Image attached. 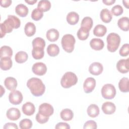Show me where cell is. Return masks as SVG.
<instances>
[{"label":"cell","instance_id":"obj_1","mask_svg":"<svg viewBox=\"0 0 129 129\" xmlns=\"http://www.w3.org/2000/svg\"><path fill=\"white\" fill-rule=\"evenodd\" d=\"M20 25L21 21L17 17L14 15H8L7 19L0 24L1 38L4 37L6 33H11L13 29L19 28Z\"/></svg>","mask_w":129,"mask_h":129},{"label":"cell","instance_id":"obj_2","mask_svg":"<svg viewBox=\"0 0 129 129\" xmlns=\"http://www.w3.org/2000/svg\"><path fill=\"white\" fill-rule=\"evenodd\" d=\"M27 86L34 96L42 95L45 90V86L41 80L37 78H31L27 82Z\"/></svg>","mask_w":129,"mask_h":129},{"label":"cell","instance_id":"obj_3","mask_svg":"<svg viewBox=\"0 0 129 129\" xmlns=\"http://www.w3.org/2000/svg\"><path fill=\"white\" fill-rule=\"evenodd\" d=\"M120 40V37L117 33H111L109 34L106 38L108 50L111 52H115L119 46Z\"/></svg>","mask_w":129,"mask_h":129},{"label":"cell","instance_id":"obj_4","mask_svg":"<svg viewBox=\"0 0 129 129\" xmlns=\"http://www.w3.org/2000/svg\"><path fill=\"white\" fill-rule=\"evenodd\" d=\"M78 82V77L76 75L71 72H66L62 77L60 84L62 87L69 88L76 85Z\"/></svg>","mask_w":129,"mask_h":129},{"label":"cell","instance_id":"obj_5","mask_svg":"<svg viewBox=\"0 0 129 129\" xmlns=\"http://www.w3.org/2000/svg\"><path fill=\"white\" fill-rule=\"evenodd\" d=\"M76 40L74 36L70 34L63 35L61 38V43L63 50L67 52L71 53L74 49Z\"/></svg>","mask_w":129,"mask_h":129},{"label":"cell","instance_id":"obj_6","mask_svg":"<svg viewBox=\"0 0 129 129\" xmlns=\"http://www.w3.org/2000/svg\"><path fill=\"white\" fill-rule=\"evenodd\" d=\"M116 89L111 84H106L103 86L101 89L102 97L106 99H113L116 95Z\"/></svg>","mask_w":129,"mask_h":129},{"label":"cell","instance_id":"obj_7","mask_svg":"<svg viewBox=\"0 0 129 129\" xmlns=\"http://www.w3.org/2000/svg\"><path fill=\"white\" fill-rule=\"evenodd\" d=\"M23 95L18 90L12 91L9 95V100L11 103L14 105L20 104L23 100Z\"/></svg>","mask_w":129,"mask_h":129},{"label":"cell","instance_id":"obj_8","mask_svg":"<svg viewBox=\"0 0 129 129\" xmlns=\"http://www.w3.org/2000/svg\"><path fill=\"white\" fill-rule=\"evenodd\" d=\"M54 112V109L52 106L47 103H43L40 105L38 108V112L41 113V114L49 117Z\"/></svg>","mask_w":129,"mask_h":129},{"label":"cell","instance_id":"obj_9","mask_svg":"<svg viewBox=\"0 0 129 129\" xmlns=\"http://www.w3.org/2000/svg\"><path fill=\"white\" fill-rule=\"evenodd\" d=\"M33 73L38 76H43L47 72V67L42 62L35 63L32 68Z\"/></svg>","mask_w":129,"mask_h":129},{"label":"cell","instance_id":"obj_10","mask_svg":"<svg viewBox=\"0 0 129 129\" xmlns=\"http://www.w3.org/2000/svg\"><path fill=\"white\" fill-rule=\"evenodd\" d=\"M96 86V80L92 77L87 78L83 84V88L86 93H90L93 91Z\"/></svg>","mask_w":129,"mask_h":129},{"label":"cell","instance_id":"obj_11","mask_svg":"<svg viewBox=\"0 0 129 129\" xmlns=\"http://www.w3.org/2000/svg\"><path fill=\"white\" fill-rule=\"evenodd\" d=\"M116 68L122 74L127 73L129 71V58L118 60L116 63Z\"/></svg>","mask_w":129,"mask_h":129},{"label":"cell","instance_id":"obj_12","mask_svg":"<svg viewBox=\"0 0 129 129\" xmlns=\"http://www.w3.org/2000/svg\"><path fill=\"white\" fill-rule=\"evenodd\" d=\"M103 70L102 64L98 62H94L90 64L89 68V71L92 75L98 76L101 74Z\"/></svg>","mask_w":129,"mask_h":129},{"label":"cell","instance_id":"obj_13","mask_svg":"<svg viewBox=\"0 0 129 129\" xmlns=\"http://www.w3.org/2000/svg\"><path fill=\"white\" fill-rule=\"evenodd\" d=\"M6 115L7 118L10 120H17L20 117L21 113L18 108L12 107L7 111Z\"/></svg>","mask_w":129,"mask_h":129},{"label":"cell","instance_id":"obj_14","mask_svg":"<svg viewBox=\"0 0 129 129\" xmlns=\"http://www.w3.org/2000/svg\"><path fill=\"white\" fill-rule=\"evenodd\" d=\"M102 110L106 114H112L116 110L115 104L111 102H105L102 105Z\"/></svg>","mask_w":129,"mask_h":129},{"label":"cell","instance_id":"obj_15","mask_svg":"<svg viewBox=\"0 0 129 129\" xmlns=\"http://www.w3.org/2000/svg\"><path fill=\"white\" fill-rule=\"evenodd\" d=\"M22 110L24 114L28 116H30L34 113L35 111V107L32 103L27 102L23 105Z\"/></svg>","mask_w":129,"mask_h":129},{"label":"cell","instance_id":"obj_16","mask_svg":"<svg viewBox=\"0 0 129 129\" xmlns=\"http://www.w3.org/2000/svg\"><path fill=\"white\" fill-rule=\"evenodd\" d=\"M4 85L7 89L12 91L15 90L17 88V81L15 78L12 77H8L5 79Z\"/></svg>","mask_w":129,"mask_h":129},{"label":"cell","instance_id":"obj_17","mask_svg":"<svg viewBox=\"0 0 129 129\" xmlns=\"http://www.w3.org/2000/svg\"><path fill=\"white\" fill-rule=\"evenodd\" d=\"M91 47L95 50H100L104 46L103 41L99 38H93L90 42Z\"/></svg>","mask_w":129,"mask_h":129},{"label":"cell","instance_id":"obj_18","mask_svg":"<svg viewBox=\"0 0 129 129\" xmlns=\"http://www.w3.org/2000/svg\"><path fill=\"white\" fill-rule=\"evenodd\" d=\"M67 22L71 25H76L79 20V15L75 12L69 13L66 17Z\"/></svg>","mask_w":129,"mask_h":129},{"label":"cell","instance_id":"obj_19","mask_svg":"<svg viewBox=\"0 0 129 129\" xmlns=\"http://www.w3.org/2000/svg\"><path fill=\"white\" fill-rule=\"evenodd\" d=\"M15 12L19 16L21 17H25L28 15L29 10L26 6L23 4H20L16 7Z\"/></svg>","mask_w":129,"mask_h":129},{"label":"cell","instance_id":"obj_20","mask_svg":"<svg viewBox=\"0 0 129 129\" xmlns=\"http://www.w3.org/2000/svg\"><path fill=\"white\" fill-rule=\"evenodd\" d=\"M100 17L101 20L105 23H109L112 18L111 12L107 9H103L101 11Z\"/></svg>","mask_w":129,"mask_h":129},{"label":"cell","instance_id":"obj_21","mask_svg":"<svg viewBox=\"0 0 129 129\" xmlns=\"http://www.w3.org/2000/svg\"><path fill=\"white\" fill-rule=\"evenodd\" d=\"M46 38L50 42H54L56 41L59 36L58 30L55 29H50L46 32Z\"/></svg>","mask_w":129,"mask_h":129},{"label":"cell","instance_id":"obj_22","mask_svg":"<svg viewBox=\"0 0 129 129\" xmlns=\"http://www.w3.org/2000/svg\"><path fill=\"white\" fill-rule=\"evenodd\" d=\"M13 64L11 57H5L1 58V68L2 70L7 71L10 70Z\"/></svg>","mask_w":129,"mask_h":129},{"label":"cell","instance_id":"obj_23","mask_svg":"<svg viewBox=\"0 0 129 129\" xmlns=\"http://www.w3.org/2000/svg\"><path fill=\"white\" fill-rule=\"evenodd\" d=\"M118 27L124 31L129 30V18L127 17H123L120 18L117 22Z\"/></svg>","mask_w":129,"mask_h":129},{"label":"cell","instance_id":"obj_24","mask_svg":"<svg viewBox=\"0 0 129 129\" xmlns=\"http://www.w3.org/2000/svg\"><path fill=\"white\" fill-rule=\"evenodd\" d=\"M88 115L91 117H96L99 114V107L95 104H92L90 105L87 110Z\"/></svg>","mask_w":129,"mask_h":129},{"label":"cell","instance_id":"obj_25","mask_svg":"<svg viewBox=\"0 0 129 129\" xmlns=\"http://www.w3.org/2000/svg\"><path fill=\"white\" fill-rule=\"evenodd\" d=\"M24 31L25 34L28 36L31 37L34 35L36 32V27L33 23L28 22L26 24L24 27Z\"/></svg>","mask_w":129,"mask_h":129},{"label":"cell","instance_id":"obj_26","mask_svg":"<svg viewBox=\"0 0 129 129\" xmlns=\"http://www.w3.org/2000/svg\"><path fill=\"white\" fill-rule=\"evenodd\" d=\"M107 32L106 27L101 24L96 25L93 29V34L97 37H103Z\"/></svg>","mask_w":129,"mask_h":129},{"label":"cell","instance_id":"obj_27","mask_svg":"<svg viewBox=\"0 0 129 129\" xmlns=\"http://www.w3.org/2000/svg\"><path fill=\"white\" fill-rule=\"evenodd\" d=\"M60 116L61 118L64 121H70L73 119L74 113L73 111L70 109H63L60 112Z\"/></svg>","mask_w":129,"mask_h":129},{"label":"cell","instance_id":"obj_28","mask_svg":"<svg viewBox=\"0 0 129 129\" xmlns=\"http://www.w3.org/2000/svg\"><path fill=\"white\" fill-rule=\"evenodd\" d=\"M128 79L126 77H123L120 80L118 83V88L121 92L124 93L128 92Z\"/></svg>","mask_w":129,"mask_h":129},{"label":"cell","instance_id":"obj_29","mask_svg":"<svg viewBox=\"0 0 129 129\" xmlns=\"http://www.w3.org/2000/svg\"><path fill=\"white\" fill-rule=\"evenodd\" d=\"M47 52L49 56L54 57L59 54V47L55 44H50L47 47Z\"/></svg>","mask_w":129,"mask_h":129},{"label":"cell","instance_id":"obj_30","mask_svg":"<svg viewBox=\"0 0 129 129\" xmlns=\"http://www.w3.org/2000/svg\"><path fill=\"white\" fill-rule=\"evenodd\" d=\"M44 55V49L38 47H34L33 48L32 51V55L35 59H40L43 57Z\"/></svg>","mask_w":129,"mask_h":129},{"label":"cell","instance_id":"obj_31","mask_svg":"<svg viewBox=\"0 0 129 129\" xmlns=\"http://www.w3.org/2000/svg\"><path fill=\"white\" fill-rule=\"evenodd\" d=\"M28 54L24 51H20L18 52L15 56V60L17 62L22 63L26 62L28 59Z\"/></svg>","mask_w":129,"mask_h":129},{"label":"cell","instance_id":"obj_32","mask_svg":"<svg viewBox=\"0 0 129 129\" xmlns=\"http://www.w3.org/2000/svg\"><path fill=\"white\" fill-rule=\"evenodd\" d=\"M0 53L1 58L5 57H11L13 55V50L10 46L4 45L1 47Z\"/></svg>","mask_w":129,"mask_h":129},{"label":"cell","instance_id":"obj_33","mask_svg":"<svg viewBox=\"0 0 129 129\" xmlns=\"http://www.w3.org/2000/svg\"><path fill=\"white\" fill-rule=\"evenodd\" d=\"M93 25L92 19L89 17H84L81 22V27L89 31L91 29Z\"/></svg>","mask_w":129,"mask_h":129},{"label":"cell","instance_id":"obj_34","mask_svg":"<svg viewBox=\"0 0 129 129\" xmlns=\"http://www.w3.org/2000/svg\"><path fill=\"white\" fill-rule=\"evenodd\" d=\"M51 8V3L48 0H41L38 2L37 8L43 12L49 11Z\"/></svg>","mask_w":129,"mask_h":129},{"label":"cell","instance_id":"obj_35","mask_svg":"<svg viewBox=\"0 0 129 129\" xmlns=\"http://www.w3.org/2000/svg\"><path fill=\"white\" fill-rule=\"evenodd\" d=\"M78 38L81 40H85L89 35V31L87 29L81 27L77 32Z\"/></svg>","mask_w":129,"mask_h":129},{"label":"cell","instance_id":"obj_36","mask_svg":"<svg viewBox=\"0 0 129 129\" xmlns=\"http://www.w3.org/2000/svg\"><path fill=\"white\" fill-rule=\"evenodd\" d=\"M43 16V12L38 8L34 9L31 13V18L34 21L40 20Z\"/></svg>","mask_w":129,"mask_h":129},{"label":"cell","instance_id":"obj_37","mask_svg":"<svg viewBox=\"0 0 129 129\" xmlns=\"http://www.w3.org/2000/svg\"><path fill=\"white\" fill-rule=\"evenodd\" d=\"M19 126L21 129H30L32 126V122L28 118L23 119L19 122Z\"/></svg>","mask_w":129,"mask_h":129},{"label":"cell","instance_id":"obj_38","mask_svg":"<svg viewBox=\"0 0 129 129\" xmlns=\"http://www.w3.org/2000/svg\"><path fill=\"white\" fill-rule=\"evenodd\" d=\"M32 45L33 47H38L44 49L45 46V41L42 38L36 37L33 40Z\"/></svg>","mask_w":129,"mask_h":129},{"label":"cell","instance_id":"obj_39","mask_svg":"<svg viewBox=\"0 0 129 129\" xmlns=\"http://www.w3.org/2000/svg\"><path fill=\"white\" fill-rule=\"evenodd\" d=\"M123 10L122 7L119 5H117L113 7L111 10V13L115 16H118L121 15L123 13Z\"/></svg>","mask_w":129,"mask_h":129},{"label":"cell","instance_id":"obj_40","mask_svg":"<svg viewBox=\"0 0 129 129\" xmlns=\"http://www.w3.org/2000/svg\"><path fill=\"white\" fill-rule=\"evenodd\" d=\"M119 53L121 56H126L129 54V45L128 43L124 44L120 48Z\"/></svg>","mask_w":129,"mask_h":129},{"label":"cell","instance_id":"obj_41","mask_svg":"<svg viewBox=\"0 0 129 129\" xmlns=\"http://www.w3.org/2000/svg\"><path fill=\"white\" fill-rule=\"evenodd\" d=\"M35 119L36 121L41 124H43L47 122L49 119V117L45 116L39 112H38L36 115Z\"/></svg>","mask_w":129,"mask_h":129},{"label":"cell","instance_id":"obj_42","mask_svg":"<svg viewBox=\"0 0 129 129\" xmlns=\"http://www.w3.org/2000/svg\"><path fill=\"white\" fill-rule=\"evenodd\" d=\"M97 128L96 122L94 120H88L86 121L83 126L84 129H96Z\"/></svg>","mask_w":129,"mask_h":129},{"label":"cell","instance_id":"obj_43","mask_svg":"<svg viewBox=\"0 0 129 129\" xmlns=\"http://www.w3.org/2000/svg\"><path fill=\"white\" fill-rule=\"evenodd\" d=\"M55 128L56 129H58V128L70 129V126L67 123L60 122H58L57 124H56Z\"/></svg>","mask_w":129,"mask_h":129},{"label":"cell","instance_id":"obj_44","mask_svg":"<svg viewBox=\"0 0 129 129\" xmlns=\"http://www.w3.org/2000/svg\"><path fill=\"white\" fill-rule=\"evenodd\" d=\"M4 129H12V128H14V129H18V127L17 125L15 123H12V122H8L7 123L5 124L4 126Z\"/></svg>","mask_w":129,"mask_h":129},{"label":"cell","instance_id":"obj_45","mask_svg":"<svg viewBox=\"0 0 129 129\" xmlns=\"http://www.w3.org/2000/svg\"><path fill=\"white\" fill-rule=\"evenodd\" d=\"M1 6L4 8H7L9 7L12 4L11 0H2L1 1Z\"/></svg>","mask_w":129,"mask_h":129},{"label":"cell","instance_id":"obj_46","mask_svg":"<svg viewBox=\"0 0 129 129\" xmlns=\"http://www.w3.org/2000/svg\"><path fill=\"white\" fill-rule=\"evenodd\" d=\"M102 2L107 6H110L115 2V0H103Z\"/></svg>","mask_w":129,"mask_h":129},{"label":"cell","instance_id":"obj_47","mask_svg":"<svg viewBox=\"0 0 129 129\" xmlns=\"http://www.w3.org/2000/svg\"><path fill=\"white\" fill-rule=\"evenodd\" d=\"M25 2L28 3L29 5H34L35 3L37 2V0H32V1H31V0L27 1V0H26Z\"/></svg>","mask_w":129,"mask_h":129},{"label":"cell","instance_id":"obj_48","mask_svg":"<svg viewBox=\"0 0 129 129\" xmlns=\"http://www.w3.org/2000/svg\"><path fill=\"white\" fill-rule=\"evenodd\" d=\"M128 1H123L122 3L124 5V6L126 8V9H128Z\"/></svg>","mask_w":129,"mask_h":129}]
</instances>
